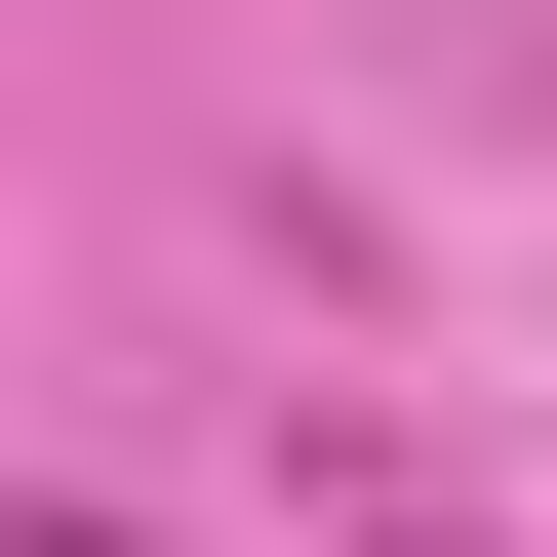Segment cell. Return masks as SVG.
Masks as SVG:
<instances>
[{
  "label": "cell",
  "mask_w": 557,
  "mask_h": 557,
  "mask_svg": "<svg viewBox=\"0 0 557 557\" xmlns=\"http://www.w3.org/2000/svg\"><path fill=\"white\" fill-rule=\"evenodd\" d=\"M0 557H120V518H0Z\"/></svg>",
  "instance_id": "6da1fadb"
}]
</instances>
